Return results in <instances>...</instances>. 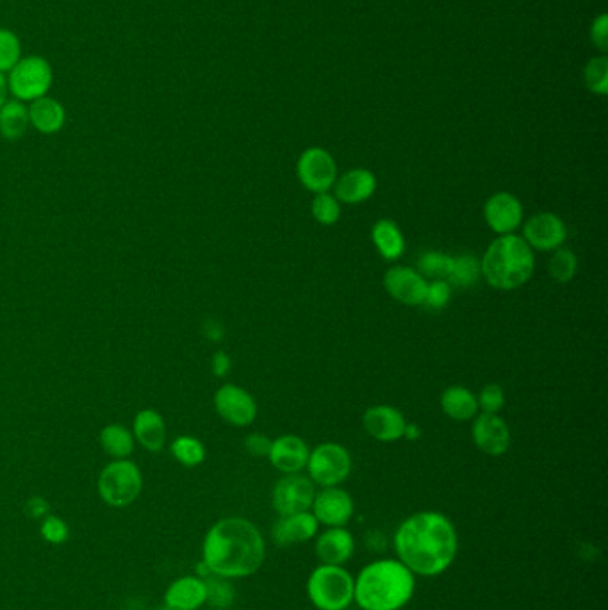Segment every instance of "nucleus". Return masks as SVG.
I'll use <instances>...</instances> for the list:
<instances>
[{
    "instance_id": "3",
    "label": "nucleus",
    "mask_w": 608,
    "mask_h": 610,
    "mask_svg": "<svg viewBox=\"0 0 608 610\" xmlns=\"http://www.w3.org/2000/svg\"><path fill=\"white\" fill-rule=\"evenodd\" d=\"M416 591V575L398 559L370 562L355 577L354 602L361 610H402Z\"/></svg>"
},
{
    "instance_id": "37",
    "label": "nucleus",
    "mask_w": 608,
    "mask_h": 610,
    "mask_svg": "<svg viewBox=\"0 0 608 610\" xmlns=\"http://www.w3.org/2000/svg\"><path fill=\"white\" fill-rule=\"evenodd\" d=\"M452 298V286L448 281H430L423 305L432 311H443Z\"/></svg>"
},
{
    "instance_id": "1",
    "label": "nucleus",
    "mask_w": 608,
    "mask_h": 610,
    "mask_svg": "<svg viewBox=\"0 0 608 610\" xmlns=\"http://www.w3.org/2000/svg\"><path fill=\"white\" fill-rule=\"evenodd\" d=\"M395 552L416 577H439L457 559L459 534L443 512H416L396 528Z\"/></svg>"
},
{
    "instance_id": "8",
    "label": "nucleus",
    "mask_w": 608,
    "mask_h": 610,
    "mask_svg": "<svg viewBox=\"0 0 608 610\" xmlns=\"http://www.w3.org/2000/svg\"><path fill=\"white\" fill-rule=\"evenodd\" d=\"M9 72V90L20 100L45 97L52 84V68L38 56L20 59Z\"/></svg>"
},
{
    "instance_id": "10",
    "label": "nucleus",
    "mask_w": 608,
    "mask_h": 610,
    "mask_svg": "<svg viewBox=\"0 0 608 610\" xmlns=\"http://www.w3.org/2000/svg\"><path fill=\"white\" fill-rule=\"evenodd\" d=\"M314 496H316V486L313 480L300 473L286 475L273 487V509L279 516L311 511Z\"/></svg>"
},
{
    "instance_id": "42",
    "label": "nucleus",
    "mask_w": 608,
    "mask_h": 610,
    "mask_svg": "<svg viewBox=\"0 0 608 610\" xmlns=\"http://www.w3.org/2000/svg\"><path fill=\"white\" fill-rule=\"evenodd\" d=\"M211 368L216 377H225L229 371H231V357L225 354V352H216L213 355V361H211Z\"/></svg>"
},
{
    "instance_id": "33",
    "label": "nucleus",
    "mask_w": 608,
    "mask_h": 610,
    "mask_svg": "<svg viewBox=\"0 0 608 610\" xmlns=\"http://www.w3.org/2000/svg\"><path fill=\"white\" fill-rule=\"evenodd\" d=\"M172 454L181 464L193 468L206 459V448L195 437L181 436L173 441Z\"/></svg>"
},
{
    "instance_id": "6",
    "label": "nucleus",
    "mask_w": 608,
    "mask_h": 610,
    "mask_svg": "<svg viewBox=\"0 0 608 610\" xmlns=\"http://www.w3.org/2000/svg\"><path fill=\"white\" fill-rule=\"evenodd\" d=\"M305 468L314 486L337 487L352 473V455L339 443H321L311 450Z\"/></svg>"
},
{
    "instance_id": "5",
    "label": "nucleus",
    "mask_w": 608,
    "mask_h": 610,
    "mask_svg": "<svg viewBox=\"0 0 608 610\" xmlns=\"http://www.w3.org/2000/svg\"><path fill=\"white\" fill-rule=\"evenodd\" d=\"M355 577L343 566L320 564L307 580V596L318 610H346L354 603Z\"/></svg>"
},
{
    "instance_id": "16",
    "label": "nucleus",
    "mask_w": 608,
    "mask_h": 610,
    "mask_svg": "<svg viewBox=\"0 0 608 610\" xmlns=\"http://www.w3.org/2000/svg\"><path fill=\"white\" fill-rule=\"evenodd\" d=\"M471 436L482 454L500 457L509 452L510 429L500 414H478L473 421Z\"/></svg>"
},
{
    "instance_id": "12",
    "label": "nucleus",
    "mask_w": 608,
    "mask_h": 610,
    "mask_svg": "<svg viewBox=\"0 0 608 610\" xmlns=\"http://www.w3.org/2000/svg\"><path fill=\"white\" fill-rule=\"evenodd\" d=\"M521 238L534 252H553L566 243V223L555 213H539L526 220Z\"/></svg>"
},
{
    "instance_id": "36",
    "label": "nucleus",
    "mask_w": 608,
    "mask_h": 610,
    "mask_svg": "<svg viewBox=\"0 0 608 610\" xmlns=\"http://www.w3.org/2000/svg\"><path fill=\"white\" fill-rule=\"evenodd\" d=\"M585 81L594 93H607L608 90V63L605 58L592 59L585 68Z\"/></svg>"
},
{
    "instance_id": "43",
    "label": "nucleus",
    "mask_w": 608,
    "mask_h": 610,
    "mask_svg": "<svg viewBox=\"0 0 608 610\" xmlns=\"http://www.w3.org/2000/svg\"><path fill=\"white\" fill-rule=\"evenodd\" d=\"M49 503L45 502L43 498H31L27 505H25V512L31 516V518H42L47 512H49Z\"/></svg>"
},
{
    "instance_id": "32",
    "label": "nucleus",
    "mask_w": 608,
    "mask_h": 610,
    "mask_svg": "<svg viewBox=\"0 0 608 610\" xmlns=\"http://www.w3.org/2000/svg\"><path fill=\"white\" fill-rule=\"evenodd\" d=\"M450 264H452V256L437 252V250H428L425 254H421L418 259V272L430 281H446L448 272H450Z\"/></svg>"
},
{
    "instance_id": "21",
    "label": "nucleus",
    "mask_w": 608,
    "mask_h": 610,
    "mask_svg": "<svg viewBox=\"0 0 608 610\" xmlns=\"http://www.w3.org/2000/svg\"><path fill=\"white\" fill-rule=\"evenodd\" d=\"M377 177L366 168H354L346 174L337 177L334 182V197L339 204L346 206H357L366 200H370L377 191Z\"/></svg>"
},
{
    "instance_id": "31",
    "label": "nucleus",
    "mask_w": 608,
    "mask_h": 610,
    "mask_svg": "<svg viewBox=\"0 0 608 610\" xmlns=\"http://www.w3.org/2000/svg\"><path fill=\"white\" fill-rule=\"evenodd\" d=\"M206 584V602L214 609H229L236 600V589L229 582V578L213 575L204 580Z\"/></svg>"
},
{
    "instance_id": "39",
    "label": "nucleus",
    "mask_w": 608,
    "mask_h": 610,
    "mask_svg": "<svg viewBox=\"0 0 608 610\" xmlns=\"http://www.w3.org/2000/svg\"><path fill=\"white\" fill-rule=\"evenodd\" d=\"M42 536L52 545H61L68 539V527L65 521L59 520L56 516H49L43 521Z\"/></svg>"
},
{
    "instance_id": "35",
    "label": "nucleus",
    "mask_w": 608,
    "mask_h": 610,
    "mask_svg": "<svg viewBox=\"0 0 608 610\" xmlns=\"http://www.w3.org/2000/svg\"><path fill=\"white\" fill-rule=\"evenodd\" d=\"M20 61V42L17 36L0 29V72L11 70Z\"/></svg>"
},
{
    "instance_id": "28",
    "label": "nucleus",
    "mask_w": 608,
    "mask_h": 610,
    "mask_svg": "<svg viewBox=\"0 0 608 610\" xmlns=\"http://www.w3.org/2000/svg\"><path fill=\"white\" fill-rule=\"evenodd\" d=\"M482 273H480V259L473 254H459L452 256V264H450V272L446 281L450 282V286L457 288H471L480 281Z\"/></svg>"
},
{
    "instance_id": "40",
    "label": "nucleus",
    "mask_w": 608,
    "mask_h": 610,
    "mask_svg": "<svg viewBox=\"0 0 608 610\" xmlns=\"http://www.w3.org/2000/svg\"><path fill=\"white\" fill-rule=\"evenodd\" d=\"M272 443L270 437L263 436V434H252L245 439V448H247L248 454L255 455V457H268L272 450Z\"/></svg>"
},
{
    "instance_id": "20",
    "label": "nucleus",
    "mask_w": 608,
    "mask_h": 610,
    "mask_svg": "<svg viewBox=\"0 0 608 610\" xmlns=\"http://www.w3.org/2000/svg\"><path fill=\"white\" fill-rule=\"evenodd\" d=\"M309 454H311V450L302 437L286 434V436L273 439L268 459L272 462L273 468L280 473L295 475V473L305 470Z\"/></svg>"
},
{
    "instance_id": "30",
    "label": "nucleus",
    "mask_w": 608,
    "mask_h": 610,
    "mask_svg": "<svg viewBox=\"0 0 608 610\" xmlns=\"http://www.w3.org/2000/svg\"><path fill=\"white\" fill-rule=\"evenodd\" d=\"M100 443L104 446L107 454L113 455L116 459H124L132 454L134 441L131 432L122 425H109L100 434Z\"/></svg>"
},
{
    "instance_id": "17",
    "label": "nucleus",
    "mask_w": 608,
    "mask_h": 610,
    "mask_svg": "<svg viewBox=\"0 0 608 610\" xmlns=\"http://www.w3.org/2000/svg\"><path fill=\"white\" fill-rule=\"evenodd\" d=\"M362 425L368 436L380 443H395L405 434L407 420L391 405H373L362 416Z\"/></svg>"
},
{
    "instance_id": "44",
    "label": "nucleus",
    "mask_w": 608,
    "mask_h": 610,
    "mask_svg": "<svg viewBox=\"0 0 608 610\" xmlns=\"http://www.w3.org/2000/svg\"><path fill=\"white\" fill-rule=\"evenodd\" d=\"M204 334H206V338L211 339V341H222L223 339V327L218 322H214V320H207L204 323Z\"/></svg>"
},
{
    "instance_id": "38",
    "label": "nucleus",
    "mask_w": 608,
    "mask_h": 610,
    "mask_svg": "<svg viewBox=\"0 0 608 610\" xmlns=\"http://www.w3.org/2000/svg\"><path fill=\"white\" fill-rule=\"evenodd\" d=\"M478 409L482 413L498 414L505 405V391L498 384H487L477 396Z\"/></svg>"
},
{
    "instance_id": "4",
    "label": "nucleus",
    "mask_w": 608,
    "mask_h": 610,
    "mask_svg": "<svg viewBox=\"0 0 608 610\" xmlns=\"http://www.w3.org/2000/svg\"><path fill=\"white\" fill-rule=\"evenodd\" d=\"M535 252L518 234L498 236L480 259V273L491 288L514 291L534 277Z\"/></svg>"
},
{
    "instance_id": "29",
    "label": "nucleus",
    "mask_w": 608,
    "mask_h": 610,
    "mask_svg": "<svg viewBox=\"0 0 608 610\" xmlns=\"http://www.w3.org/2000/svg\"><path fill=\"white\" fill-rule=\"evenodd\" d=\"M578 272V257L571 248L560 247L553 250L548 261V273L551 279L559 284L573 281Z\"/></svg>"
},
{
    "instance_id": "22",
    "label": "nucleus",
    "mask_w": 608,
    "mask_h": 610,
    "mask_svg": "<svg viewBox=\"0 0 608 610\" xmlns=\"http://www.w3.org/2000/svg\"><path fill=\"white\" fill-rule=\"evenodd\" d=\"M441 409L453 421L475 420L478 409L477 395L464 386H450L441 395Z\"/></svg>"
},
{
    "instance_id": "14",
    "label": "nucleus",
    "mask_w": 608,
    "mask_h": 610,
    "mask_svg": "<svg viewBox=\"0 0 608 610\" xmlns=\"http://www.w3.org/2000/svg\"><path fill=\"white\" fill-rule=\"evenodd\" d=\"M216 413L234 427H248L257 418V404L247 389L225 384L214 395Z\"/></svg>"
},
{
    "instance_id": "9",
    "label": "nucleus",
    "mask_w": 608,
    "mask_h": 610,
    "mask_svg": "<svg viewBox=\"0 0 608 610\" xmlns=\"http://www.w3.org/2000/svg\"><path fill=\"white\" fill-rule=\"evenodd\" d=\"M298 181L313 195L329 193L337 179V163L330 152L313 147L302 152L296 163Z\"/></svg>"
},
{
    "instance_id": "2",
    "label": "nucleus",
    "mask_w": 608,
    "mask_h": 610,
    "mask_svg": "<svg viewBox=\"0 0 608 610\" xmlns=\"http://www.w3.org/2000/svg\"><path fill=\"white\" fill-rule=\"evenodd\" d=\"M266 559L261 530L245 518H225L214 523L204 541V564L223 578L252 577Z\"/></svg>"
},
{
    "instance_id": "7",
    "label": "nucleus",
    "mask_w": 608,
    "mask_h": 610,
    "mask_svg": "<svg viewBox=\"0 0 608 610\" xmlns=\"http://www.w3.org/2000/svg\"><path fill=\"white\" fill-rule=\"evenodd\" d=\"M141 486L140 470L131 461L111 462L99 479L100 496L111 507L131 505L140 496Z\"/></svg>"
},
{
    "instance_id": "13",
    "label": "nucleus",
    "mask_w": 608,
    "mask_h": 610,
    "mask_svg": "<svg viewBox=\"0 0 608 610\" xmlns=\"http://www.w3.org/2000/svg\"><path fill=\"white\" fill-rule=\"evenodd\" d=\"M311 512L323 527H346L354 518V498L341 487H323L314 496Z\"/></svg>"
},
{
    "instance_id": "27",
    "label": "nucleus",
    "mask_w": 608,
    "mask_h": 610,
    "mask_svg": "<svg viewBox=\"0 0 608 610\" xmlns=\"http://www.w3.org/2000/svg\"><path fill=\"white\" fill-rule=\"evenodd\" d=\"M29 125V109L17 100L6 102L0 108V136L6 140H18L24 136Z\"/></svg>"
},
{
    "instance_id": "23",
    "label": "nucleus",
    "mask_w": 608,
    "mask_h": 610,
    "mask_svg": "<svg viewBox=\"0 0 608 610\" xmlns=\"http://www.w3.org/2000/svg\"><path fill=\"white\" fill-rule=\"evenodd\" d=\"M371 241L386 261H398L405 254L403 232L393 220L382 218L371 229Z\"/></svg>"
},
{
    "instance_id": "19",
    "label": "nucleus",
    "mask_w": 608,
    "mask_h": 610,
    "mask_svg": "<svg viewBox=\"0 0 608 610\" xmlns=\"http://www.w3.org/2000/svg\"><path fill=\"white\" fill-rule=\"evenodd\" d=\"M316 557L321 564L343 566L354 557L355 539L345 527H329L316 536Z\"/></svg>"
},
{
    "instance_id": "45",
    "label": "nucleus",
    "mask_w": 608,
    "mask_h": 610,
    "mask_svg": "<svg viewBox=\"0 0 608 610\" xmlns=\"http://www.w3.org/2000/svg\"><path fill=\"white\" fill-rule=\"evenodd\" d=\"M421 430L418 425H414V423H407V427H405V434L403 437H407L409 441H416V439H420Z\"/></svg>"
},
{
    "instance_id": "11",
    "label": "nucleus",
    "mask_w": 608,
    "mask_h": 610,
    "mask_svg": "<svg viewBox=\"0 0 608 610\" xmlns=\"http://www.w3.org/2000/svg\"><path fill=\"white\" fill-rule=\"evenodd\" d=\"M525 209L516 195L509 191H498L487 198L484 204V220L487 227L498 234H514L523 225Z\"/></svg>"
},
{
    "instance_id": "41",
    "label": "nucleus",
    "mask_w": 608,
    "mask_h": 610,
    "mask_svg": "<svg viewBox=\"0 0 608 610\" xmlns=\"http://www.w3.org/2000/svg\"><path fill=\"white\" fill-rule=\"evenodd\" d=\"M607 17L601 15L594 24H592V42L596 43L600 49H607Z\"/></svg>"
},
{
    "instance_id": "25",
    "label": "nucleus",
    "mask_w": 608,
    "mask_h": 610,
    "mask_svg": "<svg viewBox=\"0 0 608 610\" xmlns=\"http://www.w3.org/2000/svg\"><path fill=\"white\" fill-rule=\"evenodd\" d=\"M134 434L147 450L161 452L166 441L165 421L161 414L152 409H145L138 413L134 420Z\"/></svg>"
},
{
    "instance_id": "47",
    "label": "nucleus",
    "mask_w": 608,
    "mask_h": 610,
    "mask_svg": "<svg viewBox=\"0 0 608 610\" xmlns=\"http://www.w3.org/2000/svg\"><path fill=\"white\" fill-rule=\"evenodd\" d=\"M159 610H181V609H173V607H168V605H166V607H163V609H159Z\"/></svg>"
},
{
    "instance_id": "18",
    "label": "nucleus",
    "mask_w": 608,
    "mask_h": 610,
    "mask_svg": "<svg viewBox=\"0 0 608 610\" xmlns=\"http://www.w3.org/2000/svg\"><path fill=\"white\" fill-rule=\"evenodd\" d=\"M320 532V523L314 518L311 511L296 512L289 516H279L272 528V537L275 545L286 546L304 545L313 541Z\"/></svg>"
},
{
    "instance_id": "15",
    "label": "nucleus",
    "mask_w": 608,
    "mask_h": 610,
    "mask_svg": "<svg viewBox=\"0 0 608 610\" xmlns=\"http://www.w3.org/2000/svg\"><path fill=\"white\" fill-rule=\"evenodd\" d=\"M428 281L418 270L409 266H393L384 275L387 295L403 305H423Z\"/></svg>"
},
{
    "instance_id": "24",
    "label": "nucleus",
    "mask_w": 608,
    "mask_h": 610,
    "mask_svg": "<svg viewBox=\"0 0 608 610\" xmlns=\"http://www.w3.org/2000/svg\"><path fill=\"white\" fill-rule=\"evenodd\" d=\"M202 603H206V584L200 578H181L166 593V605L173 609L195 610Z\"/></svg>"
},
{
    "instance_id": "26",
    "label": "nucleus",
    "mask_w": 608,
    "mask_h": 610,
    "mask_svg": "<svg viewBox=\"0 0 608 610\" xmlns=\"http://www.w3.org/2000/svg\"><path fill=\"white\" fill-rule=\"evenodd\" d=\"M65 109L58 100L49 97H40L34 100L29 109V122L43 132V134H54L61 131L65 125Z\"/></svg>"
},
{
    "instance_id": "46",
    "label": "nucleus",
    "mask_w": 608,
    "mask_h": 610,
    "mask_svg": "<svg viewBox=\"0 0 608 610\" xmlns=\"http://www.w3.org/2000/svg\"><path fill=\"white\" fill-rule=\"evenodd\" d=\"M6 79H4V75L0 74V108L6 104Z\"/></svg>"
},
{
    "instance_id": "34",
    "label": "nucleus",
    "mask_w": 608,
    "mask_h": 610,
    "mask_svg": "<svg viewBox=\"0 0 608 610\" xmlns=\"http://www.w3.org/2000/svg\"><path fill=\"white\" fill-rule=\"evenodd\" d=\"M311 213H313L314 220L320 225L332 227L341 218V204L332 193H318V195H314Z\"/></svg>"
}]
</instances>
